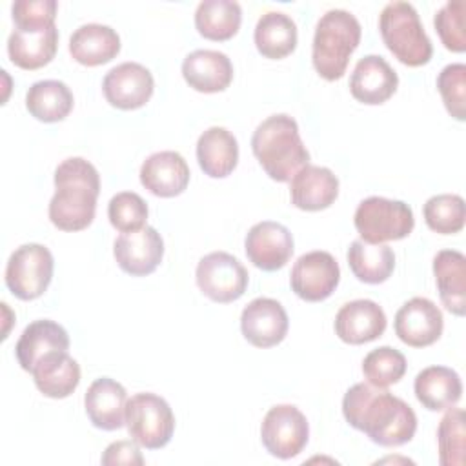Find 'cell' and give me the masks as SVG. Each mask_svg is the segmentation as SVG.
Listing matches in <instances>:
<instances>
[{"label":"cell","mask_w":466,"mask_h":466,"mask_svg":"<svg viewBox=\"0 0 466 466\" xmlns=\"http://www.w3.org/2000/svg\"><path fill=\"white\" fill-rule=\"evenodd\" d=\"M55 260L51 251L36 242L16 248L5 266V286L20 300L38 299L53 279Z\"/></svg>","instance_id":"8"},{"label":"cell","mask_w":466,"mask_h":466,"mask_svg":"<svg viewBox=\"0 0 466 466\" xmlns=\"http://www.w3.org/2000/svg\"><path fill=\"white\" fill-rule=\"evenodd\" d=\"M348 424L386 448L406 444L417 430V415L408 402L370 382L353 384L342 399Z\"/></svg>","instance_id":"1"},{"label":"cell","mask_w":466,"mask_h":466,"mask_svg":"<svg viewBox=\"0 0 466 466\" xmlns=\"http://www.w3.org/2000/svg\"><path fill=\"white\" fill-rule=\"evenodd\" d=\"M58 4L55 0H16L11 5L16 29L36 31L55 25Z\"/></svg>","instance_id":"40"},{"label":"cell","mask_w":466,"mask_h":466,"mask_svg":"<svg viewBox=\"0 0 466 466\" xmlns=\"http://www.w3.org/2000/svg\"><path fill=\"white\" fill-rule=\"evenodd\" d=\"M360 31L355 15L346 9H329L319 18L313 35L311 60L322 78H342L350 56L360 42Z\"/></svg>","instance_id":"4"},{"label":"cell","mask_w":466,"mask_h":466,"mask_svg":"<svg viewBox=\"0 0 466 466\" xmlns=\"http://www.w3.org/2000/svg\"><path fill=\"white\" fill-rule=\"evenodd\" d=\"M107 217L111 226L120 233L137 231L146 226L147 204L133 191H120L111 197L107 204Z\"/></svg>","instance_id":"37"},{"label":"cell","mask_w":466,"mask_h":466,"mask_svg":"<svg viewBox=\"0 0 466 466\" xmlns=\"http://www.w3.org/2000/svg\"><path fill=\"white\" fill-rule=\"evenodd\" d=\"M260 439L269 455L282 461L297 457L309 439L306 415L293 404L273 406L262 420Z\"/></svg>","instance_id":"10"},{"label":"cell","mask_w":466,"mask_h":466,"mask_svg":"<svg viewBox=\"0 0 466 466\" xmlns=\"http://www.w3.org/2000/svg\"><path fill=\"white\" fill-rule=\"evenodd\" d=\"M100 177L96 167L82 158L69 157L55 169V195L49 202V220L62 231L87 228L96 211Z\"/></svg>","instance_id":"2"},{"label":"cell","mask_w":466,"mask_h":466,"mask_svg":"<svg viewBox=\"0 0 466 466\" xmlns=\"http://www.w3.org/2000/svg\"><path fill=\"white\" fill-rule=\"evenodd\" d=\"M244 249L255 268L262 271H277L284 268L293 255V237L286 226L273 220H262L248 231Z\"/></svg>","instance_id":"14"},{"label":"cell","mask_w":466,"mask_h":466,"mask_svg":"<svg viewBox=\"0 0 466 466\" xmlns=\"http://www.w3.org/2000/svg\"><path fill=\"white\" fill-rule=\"evenodd\" d=\"M197 160L211 178L228 177L238 162V144L231 131L220 126L208 127L197 140Z\"/></svg>","instance_id":"27"},{"label":"cell","mask_w":466,"mask_h":466,"mask_svg":"<svg viewBox=\"0 0 466 466\" xmlns=\"http://www.w3.org/2000/svg\"><path fill=\"white\" fill-rule=\"evenodd\" d=\"M140 182L157 197H177L189 184V166L177 151H158L142 162Z\"/></svg>","instance_id":"19"},{"label":"cell","mask_w":466,"mask_h":466,"mask_svg":"<svg viewBox=\"0 0 466 466\" xmlns=\"http://www.w3.org/2000/svg\"><path fill=\"white\" fill-rule=\"evenodd\" d=\"M422 213L428 228L435 233L453 235L464 228L466 209H464V198L461 195H453V193L433 195L426 200Z\"/></svg>","instance_id":"35"},{"label":"cell","mask_w":466,"mask_h":466,"mask_svg":"<svg viewBox=\"0 0 466 466\" xmlns=\"http://www.w3.org/2000/svg\"><path fill=\"white\" fill-rule=\"evenodd\" d=\"M288 326L289 320L284 306L269 297L253 299L240 315L242 335L257 348H271L282 342Z\"/></svg>","instance_id":"16"},{"label":"cell","mask_w":466,"mask_h":466,"mask_svg":"<svg viewBox=\"0 0 466 466\" xmlns=\"http://www.w3.org/2000/svg\"><path fill=\"white\" fill-rule=\"evenodd\" d=\"M433 275L441 300L453 315L466 309V257L457 249H441L433 258Z\"/></svg>","instance_id":"29"},{"label":"cell","mask_w":466,"mask_h":466,"mask_svg":"<svg viewBox=\"0 0 466 466\" xmlns=\"http://www.w3.org/2000/svg\"><path fill=\"white\" fill-rule=\"evenodd\" d=\"M413 391L426 410L442 411L461 400L462 382L459 373L451 368L428 366L417 373Z\"/></svg>","instance_id":"25"},{"label":"cell","mask_w":466,"mask_h":466,"mask_svg":"<svg viewBox=\"0 0 466 466\" xmlns=\"http://www.w3.org/2000/svg\"><path fill=\"white\" fill-rule=\"evenodd\" d=\"M253 38L262 56L279 60L297 47V25L289 15L268 11L258 18Z\"/></svg>","instance_id":"30"},{"label":"cell","mask_w":466,"mask_h":466,"mask_svg":"<svg viewBox=\"0 0 466 466\" xmlns=\"http://www.w3.org/2000/svg\"><path fill=\"white\" fill-rule=\"evenodd\" d=\"M251 149L266 175L277 182L291 180L299 169L309 164L297 120L286 113L271 115L257 126Z\"/></svg>","instance_id":"3"},{"label":"cell","mask_w":466,"mask_h":466,"mask_svg":"<svg viewBox=\"0 0 466 466\" xmlns=\"http://www.w3.org/2000/svg\"><path fill=\"white\" fill-rule=\"evenodd\" d=\"M102 464L106 466H116V464H144V457L137 446V442H131V441H116V442H111L104 455H102Z\"/></svg>","instance_id":"41"},{"label":"cell","mask_w":466,"mask_h":466,"mask_svg":"<svg viewBox=\"0 0 466 466\" xmlns=\"http://www.w3.org/2000/svg\"><path fill=\"white\" fill-rule=\"evenodd\" d=\"M437 89L442 96V102L448 113L457 118H466V66L448 64L437 76Z\"/></svg>","instance_id":"39"},{"label":"cell","mask_w":466,"mask_h":466,"mask_svg":"<svg viewBox=\"0 0 466 466\" xmlns=\"http://www.w3.org/2000/svg\"><path fill=\"white\" fill-rule=\"evenodd\" d=\"M353 224L360 240L368 244H384L408 237L415 226L411 208L402 200L386 197H368L355 209Z\"/></svg>","instance_id":"6"},{"label":"cell","mask_w":466,"mask_h":466,"mask_svg":"<svg viewBox=\"0 0 466 466\" xmlns=\"http://www.w3.org/2000/svg\"><path fill=\"white\" fill-rule=\"evenodd\" d=\"M155 89L151 71L138 62H122L109 69L102 80L106 100L118 109L146 106Z\"/></svg>","instance_id":"12"},{"label":"cell","mask_w":466,"mask_h":466,"mask_svg":"<svg viewBox=\"0 0 466 466\" xmlns=\"http://www.w3.org/2000/svg\"><path fill=\"white\" fill-rule=\"evenodd\" d=\"M73 102L71 89L60 80H38L25 93V107L40 122L64 120Z\"/></svg>","instance_id":"32"},{"label":"cell","mask_w":466,"mask_h":466,"mask_svg":"<svg viewBox=\"0 0 466 466\" xmlns=\"http://www.w3.org/2000/svg\"><path fill=\"white\" fill-rule=\"evenodd\" d=\"M348 264L360 282L380 284L393 273L395 253L388 244L353 240L348 248Z\"/></svg>","instance_id":"31"},{"label":"cell","mask_w":466,"mask_h":466,"mask_svg":"<svg viewBox=\"0 0 466 466\" xmlns=\"http://www.w3.org/2000/svg\"><path fill=\"white\" fill-rule=\"evenodd\" d=\"M58 47V29L56 25L24 31L13 29L7 38V55L11 62L22 69L33 71L49 64Z\"/></svg>","instance_id":"26"},{"label":"cell","mask_w":466,"mask_h":466,"mask_svg":"<svg viewBox=\"0 0 466 466\" xmlns=\"http://www.w3.org/2000/svg\"><path fill=\"white\" fill-rule=\"evenodd\" d=\"M69 335L55 320L38 319L27 324L15 346V355L24 371L35 368V364L51 351H67Z\"/></svg>","instance_id":"23"},{"label":"cell","mask_w":466,"mask_h":466,"mask_svg":"<svg viewBox=\"0 0 466 466\" xmlns=\"http://www.w3.org/2000/svg\"><path fill=\"white\" fill-rule=\"evenodd\" d=\"M362 373L370 384L388 388L399 382L406 373V357L391 346L375 348L364 357Z\"/></svg>","instance_id":"36"},{"label":"cell","mask_w":466,"mask_h":466,"mask_svg":"<svg viewBox=\"0 0 466 466\" xmlns=\"http://www.w3.org/2000/svg\"><path fill=\"white\" fill-rule=\"evenodd\" d=\"M464 0H448L433 18L435 31L446 49L462 53L466 49V29H464Z\"/></svg>","instance_id":"38"},{"label":"cell","mask_w":466,"mask_h":466,"mask_svg":"<svg viewBox=\"0 0 466 466\" xmlns=\"http://www.w3.org/2000/svg\"><path fill=\"white\" fill-rule=\"evenodd\" d=\"M399 76L395 69L380 55L362 56L350 76V91L355 100L379 106L397 91Z\"/></svg>","instance_id":"18"},{"label":"cell","mask_w":466,"mask_h":466,"mask_svg":"<svg viewBox=\"0 0 466 466\" xmlns=\"http://www.w3.org/2000/svg\"><path fill=\"white\" fill-rule=\"evenodd\" d=\"M386 322V313L375 300L357 299L337 311L335 333L346 344H366L384 333Z\"/></svg>","instance_id":"17"},{"label":"cell","mask_w":466,"mask_h":466,"mask_svg":"<svg viewBox=\"0 0 466 466\" xmlns=\"http://www.w3.org/2000/svg\"><path fill=\"white\" fill-rule=\"evenodd\" d=\"M379 29L386 47L399 62L410 67L430 62L433 46L410 2L393 0L386 4L379 15Z\"/></svg>","instance_id":"5"},{"label":"cell","mask_w":466,"mask_h":466,"mask_svg":"<svg viewBox=\"0 0 466 466\" xmlns=\"http://www.w3.org/2000/svg\"><path fill=\"white\" fill-rule=\"evenodd\" d=\"M129 437L147 450L164 448L175 431V415L169 404L149 391L135 393L126 404Z\"/></svg>","instance_id":"7"},{"label":"cell","mask_w":466,"mask_h":466,"mask_svg":"<svg viewBox=\"0 0 466 466\" xmlns=\"http://www.w3.org/2000/svg\"><path fill=\"white\" fill-rule=\"evenodd\" d=\"M31 375L40 393L49 399H66L80 382V366L67 351H51L35 364Z\"/></svg>","instance_id":"24"},{"label":"cell","mask_w":466,"mask_h":466,"mask_svg":"<svg viewBox=\"0 0 466 466\" xmlns=\"http://www.w3.org/2000/svg\"><path fill=\"white\" fill-rule=\"evenodd\" d=\"M340 280V269L335 257L328 251H309L297 258L289 273V284L297 297L306 302L328 299Z\"/></svg>","instance_id":"11"},{"label":"cell","mask_w":466,"mask_h":466,"mask_svg":"<svg viewBox=\"0 0 466 466\" xmlns=\"http://www.w3.org/2000/svg\"><path fill=\"white\" fill-rule=\"evenodd\" d=\"M242 9L235 0H202L195 11V25L204 38L228 40L237 35Z\"/></svg>","instance_id":"33"},{"label":"cell","mask_w":466,"mask_h":466,"mask_svg":"<svg viewBox=\"0 0 466 466\" xmlns=\"http://www.w3.org/2000/svg\"><path fill=\"white\" fill-rule=\"evenodd\" d=\"M126 404H127L126 388L109 377H100L93 380L84 395L87 419L95 428H100L106 431H113L124 426Z\"/></svg>","instance_id":"20"},{"label":"cell","mask_w":466,"mask_h":466,"mask_svg":"<svg viewBox=\"0 0 466 466\" xmlns=\"http://www.w3.org/2000/svg\"><path fill=\"white\" fill-rule=\"evenodd\" d=\"M120 51L118 33L104 24H84L69 38V53L82 66H100Z\"/></svg>","instance_id":"28"},{"label":"cell","mask_w":466,"mask_h":466,"mask_svg":"<svg viewBox=\"0 0 466 466\" xmlns=\"http://www.w3.org/2000/svg\"><path fill=\"white\" fill-rule=\"evenodd\" d=\"M182 76L195 91L218 93L229 87L233 64L222 51L195 49L182 62Z\"/></svg>","instance_id":"22"},{"label":"cell","mask_w":466,"mask_h":466,"mask_svg":"<svg viewBox=\"0 0 466 466\" xmlns=\"http://www.w3.org/2000/svg\"><path fill=\"white\" fill-rule=\"evenodd\" d=\"M195 279L208 299L226 304L244 295L249 275L237 257L226 251H213L198 260Z\"/></svg>","instance_id":"9"},{"label":"cell","mask_w":466,"mask_h":466,"mask_svg":"<svg viewBox=\"0 0 466 466\" xmlns=\"http://www.w3.org/2000/svg\"><path fill=\"white\" fill-rule=\"evenodd\" d=\"M113 255L122 271L133 277L153 273L164 257V240L153 226L120 233L113 244Z\"/></svg>","instance_id":"13"},{"label":"cell","mask_w":466,"mask_h":466,"mask_svg":"<svg viewBox=\"0 0 466 466\" xmlns=\"http://www.w3.org/2000/svg\"><path fill=\"white\" fill-rule=\"evenodd\" d=\"M442 311L426 297H413L395 313V335L411 348H424L442 335Z\"/></svg>","instance_id":"15"},{"label":"cell","mask_w":466,"mask_h":466,"mask_svg":"<svg viewBox=\"0 0 466 466\" xmlns=\"http://www.w3.org/2000/svg\"><path fill=\"white\" fill-rule=\"evenodd\" d=\"M339 195L337 175L324 166L308 164L299 169L289 184L291 204L304 211H320L329 208Z\"/></svg>","instance_id":"21"},{"label":"cell","mask_w":466,"mask_h":466,"mask_svg":"<svg viewBox=\"0 0 466 466\" xmlns=\"http://www.w3.org/2000/svg\"><path fill=\"white\" fill-rule=\"evenodd\" d=\"M439 462L464 466L466 461V415L461 408H448L437 428Z\"/></svg>","instance_id":"34"}]
</instances>
